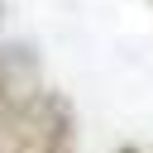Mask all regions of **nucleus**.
Returning <instances> with one entry per match:
<instances>
[{
    "instance_id": "1",
    "label": "nucleus",
    "mask_w": 153,
    "mask_h": 153,
    "mask_svg": "<svg viewBox=\"0 0 153 153\" xmlns=\"http://www.w3.org/2000/svg\"><path fill=\"white\" fill-rule=\"evenodd\" d=\"M0 153H76V110L62 91H24L0 115Z\"/></svg>"
},
{
    "instance_id": "3",
    "label": "nucleus",
    "mask_w": 153,
    "mask_h": 153,
    "mask_svg": "<svg viewBox=\"0 0 153 153\" xmlns=\"http://www.w3.org/2000/svg\"><path fill=\"white\" fill-rule=\"evenodd\" d=\"M120 153H139V148H120Z\"/></svg>"
},
{
    "instance_id": "2",
    "label": "nucleus",
    "mask_w": 153,
    "mask_h": 153,
    "mask_svg": "<svg viewBox=\"0 0 153 153\" xmlns=\"http://www.w3.org/2000/svg\"><path fill=\"white\" fill-rule=\"evenodd\" d=\"M19 96H24V91H19V72H14V62H10V57H0V115H5Z\"/></svg>"
}]
</instances>
